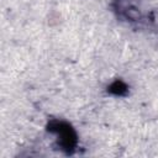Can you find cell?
<instances>
[{
  "mask_svg": "<svg viewBox=\"0 0 158 158\" xmlns=\"http://www.w3.org/2000/svg\"><path fill=\"white\" fill-rule=\"evenodd\" d=\"M47 130L49 132L57 133L59 147L65 153L69 154L75 149L77 142H78V137H77V133H75L74 128L68 122L59 121V120H52L48 123Z\"/></svg>",
  "mask_w": 158,
  "mask_h": 158,
  "instance_id": "obj_1",
  "label": "cell"
},
{
  "mask_svg": "<svg viewBox=\"0 0 158 158\" xmlns=\"http://www.w3.org/2000/svg\"><path fill=\"white\" fill-rule=\"evenodd\" d=\"M107 91L115 96H125L128 93V86L122 80H115L107 86Z\"/></svg>",
  "mask_w": 158,
  "mask_h": 158,
  "instance_id": "obj_2",
  "label": "cell"
}]
</instances>
